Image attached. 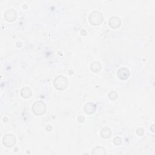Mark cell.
Listing matches in <instances>:
<instances>
[{
	"instance_id": "obj_17",
	"label": "cell",
	"mask_w": 155,
	"mask_h": 155,
	"mask_svg": "<svg viewBox=\"0 0 155 155\" xmlns=\"http://www.w3.org/2000/svg\"><path fill=\"white\" fill-rule=\"evenodd\" d=\"M154 124L153 125H152V128H151V129H152V132H153L154 133V129H153V128H154Z\"/></svg>"
},
{
	"instance_id": "obj_1",
	"label": "cell",
	"mask_w": 155,
	"mask_h": 155,
	"mask_svg": "<svg viewBox=\"0 0 155 155\" xmlns=\"http://www.w3.org/2000/svg\"><path fill=\"white\" fill-rule=\"evenodd\" d=\"M53 84L56 89L59 90H63L67 87L68 80L65 77L62 76V75H59L55 79Z\"/></svg>"
},
{
	"instance_id": "obj_3",
	"label": "cell",
	"mask_w": 155,
	"mask_h": 155,
	"mask_svg": "<svg viewBox=\"0 0 155 155\" xmlns=\"http://www.w3.org/2000/svg\"><path fill=\"white\" fill-rule=\"evenodd\" d=\"M89 21L93 25H100L101 23L103 21V15L102 14L98 11H94L90 13L89 16Z\"/></svg>"
},
{
	"instance_id": "obj_6",
	"label": "cell",
	"mask_w": 155,
	"mask_h": 155,
	"mask_svg": "<svg viewBox=\"0 0 155 155\" xmlns=\"http://www.w3.org/2000/svg\"><path fill=\"white\" fill-rule=\"evenodd\" d=\"M118 77L122 80H125L127 79L130 76V72L129 70L126 69L125 67H122L119 69L117 73Z\"/></svg>"
},
{
	"instance_id": "obj_4",
	"label": "cell",
	"mask_w": 155,
	"mask_h": 155,
	"mask_svg": "<svg viewBox=\"0 0 155 155\" xmlns=\"http://www.w3.org/2000/svg\"><path fill=\"white\" fill-rule=\"evenodd\" d=\"M3 143L6 147H13L16 143V139L15 136L12 134H7L5 135L3 139Z\"/></svg>"
},
{
	"instance_id": "obj_9",
	"label": "cell",
	"mask_w": 155,
	"mask_h": 155,
	"mask_svg": "<svg viewBox=\"0 0 155 155\" xmlns=\"http://www.w3.org/2000/svg\"><path fill=\"white\" fill-rule=\"evenodd\" d=\"M21 95L22 98H29L32 95V91L30 88L28 87H25L21 90Z\"/></svg>"
},
{
	"instance_id": "obj_5",
	"label": "cell",
	"mask_w": 155,
	"mask_h": 155,
	"mask_svg": "<svg viewBox=\"0 0 155 155\" xmlns=\"http://www.w3.org/2000/svg\"><path fill=\"white\" fill-rule=\"evenodd\" d=\"M17 17L16 12L14 9H11L7 10L4 13V18L8 21H15Z\"/></svg>"
},
{
	"instance_id": "obj_8",
	"label": "cell",
	"mask_w": 155,
	"mask_h": 155,
	"mask_svg": "<svg viewBox=\"0 0 155 155\" xmlns=\"http://www.w3.org/2000/svg\"><path fill=\"white\" fill-rule=\"evenodd\" d=\"M96 106L92 102H88L84 107V111L87 114H92L96 111Z\"/></svg>"
},
{
	"instance_id": "obj_10",
	"label": "cell",
	"mask_w": 155,
	"mask_h": 155,
	"mask_svg": "<svg viewBox=\"0 0 155 155\" xmlns=\"http://www.w3.org/2000/svg\"><path fill=\"white\" fill-rule=\"evenodd\" d=\"M111 131L108 127H104L101 131V136L103 138H109L111 135Z\"/></svg>"
},
{
	"instance_id": "obj_11",
	"label": "cell",
	"mask_w": 155,
	"mask_h": 155,
	"mask_svg": "<svg viewBox=\"0 0 155 155\" xmlns=\"http://www.w3.org/2000/svg\"><path fill=\"white\" fill-rule=\"evenodd\" d=\"M92 154L94 155L106 154V150L102 147H96L92 150Z\"/></svg>"
},
{
	"instance_id": "obj_14",
	"label": "cell",
	"mask_w": 155,
	"mask_h": 155,
	"mask_svg": "<svg viewBox=\"0 0 155 155\" xmlns=\"http://www.w3.org/2000/svg\"><path fill=\"white\" fill-rule=\"evenodd\" d=\"M113 142L116 145H119L122 143V139L119 137H116L113 139Z\"/></svg>"
},
{
	"instance_id": "obj_15",
	"label": "cell",
	"mask_w": 155,
	"mask_h": 155,
	"mask_svg": "<svg viewBox=\"0 0 155 155\" xmlns=\"http://www.w3.org/2000/svg\"><path fill=\"white\" fill-rule=\"evenodd\" d=\"M137 134H138V135H139V136H142V135L144 133V130H143L142 129H141V128H138V129H137Z\"/></svg>"
},
{
	"instance_id": "obj_12",
	"label": "cell",
	"mask_w": 155,
	"mask_h": 155,
	"mask_svg": "<svg viewBox=\"0 0 155 155\" xmlns=\"http://www.w3.org/2000/svg\"><path fill=\"white\" fill-rule=\"evenodd\" d=\"M90 67H91V70L93 72H98L101 70V65L99 62L95 61L91 64Z\"/></svg>"
},
{
	"instance_id": "obj_2",
	"label": "cell",
	"mask_w": 155,
	"mask_h": 155,
	"mask_svg": "<svg viewBox=\"0 0 155 155\" xmlns=\"http://www.w3.org/2000/svg\"><path fill=\"white\" fill-rule=\"evenodd\" d=\"M32 109L35 115H42L44 114L46 111V105L41 101H36L32 105Z\"/></svg>"
},
{
	"instance_id": "obj_13",
	"label": "cell",
	"mask_w": 155,
	"mask_h": 155,
	"mask_svg": "<svg viewBox=\"0 0 155 155\" xmlns=\"http://www.w3.org/2000/svg\"><path fill=\"white\" fill-rule=\"evenodd\" d=\"M109 97L110 100H115L118 98V95H117L116 92H115V91H112L109 94Z\"/></svg>"
},
{
	"instance_id": "obj_16",
	"label": "cell",
	"mask_w": 155,
	"mask_h": 155,
	"mask_svg": "<svg viewBox=\"0 0 155 155\" xmlns=\"http://www.w3.org/2000/svg\"><path fill=\"white\" fill-rule=\"evenodd\" d=\"M78 119V121L79 122H80V123H83V122L84 121V120H85V119H84V118L82 116H79Z\"/></svg>"
},
{
	"instance_id": "obj_7",
	"label": "cell",
	"mask_w": 155,
	"mask_h": 155,
	"mask_svg": "<svg viewBox=\"0 0 155 155\" xmlns=\"http://www.w3.org/2000/svg\"><path fill=\"white\" fill-rule=\"evenodd\" d=\"M121 21L120 18L116 16H113L110 18L109 21V24L110 27L113 29H117L119 28L121 26Z\"/></svg>"
}]
</instances>
